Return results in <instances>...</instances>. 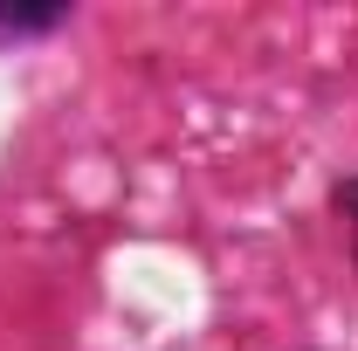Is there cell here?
Segmentation results:
<instances>
[{
	"mask_svg": "<svg viewBox=\"0 0 358 351\" xmlns=\"http://www.w3.org/2000/svg\"><path fill=\"white\" fill-rule=\"evenodd\" d=\"M338 214L352 220V255H358V173L345 179V186H338Z\"/></svg>",
	"mask_w": 358,
	"mask_h": 351,
	"instance_id": "obj_1",
	"label": "cell"
}]
</instances>
